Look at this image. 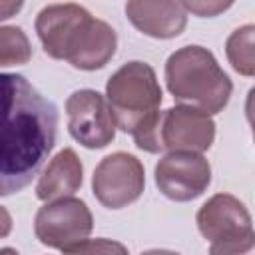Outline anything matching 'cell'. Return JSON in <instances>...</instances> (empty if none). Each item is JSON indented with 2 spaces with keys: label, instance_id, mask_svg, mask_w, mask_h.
<instances>
[{
  "label": "cell",
  "instance_id": "1",
  "mask_svg": "<svg viewBox=\"0 0 255 255\" xmlns=\"http://www.w3.org/2000/svg\"><path fill=\"white\" fill-rule=\"evenodd\" d=\"M60 114L22 74L0 72V197L22 191L48 161Z\"/></svg>",
  "mask_w": 255,
  "mask_h": 255
},
{
  "label": "cell",
  "instance_id": "2",
  "mask_svg": "<svg viewBox=\"0 0 255 255\" xmlns=\"http://www.w3.org/2000/svg\"><path fill=\"white\" fill-rule=\"evenodd\" d=\"M38 38L52 58L68 60L80 70H98L116 52V32L110 24L92 18L78 4H52L36 18Z\"/></svg>",
  "mask_w": 255,
  "mask_h": 255
},
{
  "label": "cell",
  "instance_id": "3",
  "mask_svg": "<svg viewBox=\"0 0 255 255\" xmlns=\"http://www.w3.org/2000/svg\"><path fill=\"white\" fill-rule=\"evenodd\" d=\"M106 94L116 126L126 133H131L139 149L149 153L161 151V112H157L161 104V88L153 68L143 62H128L110 78Z\"/></svg>",
  "mask_w": 255,
  "mask_h": 255
},
{
  "label": "cell",
  "instance_id": "4",
  "mask_svg": "<svg viewBox=\"0 0 255 255\" xmlns=\"http://www.w3.org/2000/svg\"><path fill=\"white\" fill-rule=\"evenodd\" d=\"M165 80L177 102L205 116L221 112L233 88L213 54L201 46H185L173 52L165 64Z\"/></svg>",
  "mask_w": 255,
  "mask_h": 255
},
{
  "label": "cell",
  "instance_id": "5",
  "mask_svg": "<svg viewBox=\"0 0 255 255\" xmlns=\"http://www.w3.org/2000/svg\"><path fill=\"white\" fill-rule=\"evenodd\" d=\"M92 213L76 197H60L38 209L34 231L40 243L56 249H68L84 241L92 231Z\"/></svg>",
  "mask_w": 255,
  "mask_h": 255
},
{
  "label": "cell",
  "instance_id": "6",
  "mask_svg": "<svg viewBox=\"0 0 255 255\" xmlns=\"http://www.w3.org/2000/svg\"><path fill=\"white\" fill-rule=\"evenodd\" d=\"M143 165L131 153H112L94 171L92 187L98 201L110 209H120L135 201L143 191Z\"/></svg>",
  "mask_w": 255,
  "mask_h": 255
},
{
  "label": "cell",
  "instance_id": "7",
  "mask_svg": "<svg viewBox=\"0 0 255 255\" xmlns=\"http://www.w3.org/2000/svg\"><path fill=\"white\" fill-rule=\"evenodd\" d=\"M68 129L76 141L90 149L106 147L116 135V120L102 94L78 90L66 102Z\"/></svg>",
  "mask_w": 255,
  "mask_h": 255
},
{
  "label": "cell",
  "instance_id": "8",
  "mask_svg": "<svg viewBox=\"0 0 255 255\" xmlns=\"http://www.w3.org/2000/svg\"><path fill=\"white\" fill-rule=\"evenodd\" d=\"M209 181V161L193 151H171L155 165V183L173 201L195 199L207 189Z\"/></svg>",
  "mask_w": 255,
  "mask_h": 255
},
{
  "label": "cell",
  "instance_id": "9",
  "mask_svg": "<svg viewBox=\"0 0 255 255\" xmlns=\"http://www.w3.org/2000/svg\"><path fill=\"white\" fill-rule=\"evenodd\" d=\"M215 135V124L209 116L187 108L175 106L161 112L159 139L163 149L171 151H203L209 149Z\"/></svg>",
  "mask_w": 255,
  "mask_h": 255
},
{
  "label": "cell",
  "instance_id": "10",
  "mask_svg": "<svg viewBox=\"0 0 255 255\" xmlns=\"http://www.w3.org/2000/svg\"><path fill=\"white\" fill-rule=\"evenodd\" d=\"M197 225L205 239L211 243L253 237L251 217L245 205L233 195H213L197 213Z\"/></svg>",
  "mask_w": 255,
  "mask_h": 255
},
{
  "label": "cell",
  "instance_id": "11",
  "mask_svg": "<svg viewBox=\"0 0 255 255\" xmlns=\"http://www.w3.org/2000/svg\"><path fill=\"white\" fill-rule=\"evenodd\" d=\"M126 14L151 38H173L185 28V10L179 2H128Z\"/></svg>",
  "mask_w": 255,
  "mask_h": 255
},
{
  "label": "cell",
  "instance_id": "12",
  "mask_svg": "<svg viewBox=\"0 0 255 255\" xmlns=\"http://www.w3.org/2000/svg\"><path fill=\"white\" fill-rule=\"evenodd\" d=\"M80 185H82V163L74 153V149L66 147L48 163L46 171L38 181L36 195L42 201H50L56 197L72 195Z\"/></svg>",
  "mask_w": 255,
  "mask_h": 255
},
{
  "label": "cell",
  "instance_id": "13",
  "mask_svg": "<svg viewBox=\"0 0 255 255\" xmlns=\"http://www.w3.org/2000/svg\"><path fill=\"white\" fill-rule=\"evenodd\" d=\"M253 30L255 28L251 24H247L243 28H237L227 40V58H229L231 66L243 76H253V72H255Z\"/></svg>",
  "mask_w": 255,
  "mask_h": 255
},
{
  "label": "cell",
  "instance_id": "14",
  "mask_svg": "<svg viewBox=\"0 0 255 255\" xmlns=\"http://www.w3.org/2000/svg\"><path fill=\"white\" fill-rule=\"evenodd\" d=\"M30 56H32V48L22 28L2 26L0 28V66L26 64Z\"/></svg>",
  "mask_w": 255,
  "mask_h": 255
},
{
  "label": "cell",
  "instance_id": "15",
  "mask_svg": "<svg viewBox=\"0 0 255 255\" xmlns=\"http://www.w3.org/2000/svg\"><path fill=\"white\" fill-rule=\"evenodd\" d=\"M64 255H128V249L112 239H84L64 249Z\"/></svg>",
  "mask_w": 255,
  "mask_h": 255
},
{
  "label": "cell",
  "instance_id": "16",
  "mask_svg": "<svg viewBox=\"0 0 255 255\" xmlns=\"http://www.w3.org/2000/svg\"><path fill=\"white\" fill-rule=\"evenodd\" d=\"M209 255H253V237L211 243Z\"/></svg>",
  "mask_w": 255,
  "mask_h": 255
},
{
  "label": "cell",
  "instance_id": "17",
  "mask_svg": "<svg viewBox=\"0 0 255 255\" xmlns=\"http://www.w3.org/2000/svg\"><path fill=\"white\" fill-rule=\"evenodd\" d=\"M183 10L195 12L197 16H215L221 10L229 8L231 2H183Z\"/></svg>",
  "mask_w": 255,
  "mask_h": 255
},
{
  "label": "cell",
  "instance_id": "18",
  "mask_svg": "<svg viewBox=\"0 0 255 255\" xmlns=\"http://www.w3.org/2000/svg\"><path fill=\"white\" fill-rule=\"evenodd\" d=\"M22 8V2H0V20L14 16Z\"/></svg>",
  "mask_w": 255,
  "mask_h": 255
},
{
  "label": "cell",
  "instance_id": "19",
  "mask_svg": "<svg viewBox=\"0 0 255 255\" xmlns=\"http://www.w3.org/2000/svg\"><path fill=\"white\" fill-rule=\"evenodd\" d=\"M10 229H12V217L4 207H0V237H6Z\"/></svg>",
  "mask_w": 255,
  "mask_h": 255
},
{
  "label": "cell",
  "instance_id": "20",
  "mask_svg": "<svg viewBox=\"0 0 255 255\" xmlns=\"http://www.w3.org/2000/svg\"><path fill=\"white\" fill-rule=\"evenodd\" d=\"M141 255H179V253L167 251V249H149V251H145V253H141Z\"/></svg>",
  "mask_w": 255,
  "mask_h": 255
},
{
  "label": "cell",
  "instance_id": "21",
  "mask_svg": "<svg viewBox=\"0 0 255 255\" xmlns=\"http://www.w3.org/2000/svg\"><path fill=\"white\" fill-rule=\"evenodd\" d=\"M0 255H18V251H14L10 247H4V249H0Z\"/></svg>",
  "mask_w": 255,
  "mask_h": 255
}]
</instances>
